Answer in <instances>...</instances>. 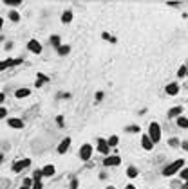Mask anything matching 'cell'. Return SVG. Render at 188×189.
Returning <instances> with one entry per match:
<instances>
[{
  "label": "cell",
  "instance_id": "18",
  "mask_svg": "<svg viewBox=\"0 0 188 189\" xmlns=\"http://www.w3.org/2000/svg\"><path fill=\"white\" fill-rule=\"evenodd\" d=\"M177 126H179V128H186L188 126V119L185 115H179V117H177Z\"/></svg>",
  "mask_w": 188,
  "mask_h": 189
},
{
  "label": "cell",
  "instance_id": "19",
  "mask_svg": "<svg viewBox=\"0 0 188 189\" xmlns=\"http://www.w3.org/2000/svg\"><path fill=\"white\" fill-rule=\"evenodd\" d=\"M71 20H73V11H65V13L62 15V22H63V23H69Z\"/></svg>",
  "mask_w": 188,
  "mask_h": 189
},
{
  "label": "cell",
  "instance_id": "38",
  "mask_svg": "<svg viewBox=\"0 0 188 189\" xmlns=\"http://www.w3.org/2000/svg\"><path fill=\"white\" fill-rule=\"evenodd\" d=\"M125 189H136V186H132V184H129V186H127Z\"/></svg>",
  "mask_w": 188,
  "mask_h": 189
},
{
  "label": "cell",
  "instance_id": "15",
  "mask_svg": "<svg viewBox=\"0 0 188 189\" xmlns=\"http://www.w3.org/2000/svg\"><path fill=\"white\" fill-rule=\"evenodd\" d=\"M29 94H31L29 88H18V90L15 92V97H17V99H22V97H27Z\"/></svg>",
  "mask_w": 188,
  "mask_h": 189
},
{
  "label": "cell",
  "instance_id": "23",
  "mask_svg": "<svg viewBox=\"0 0 188 189\" xmlns=\"http://www.w3.org/2000/svg\"><path fill=\"white\" fill-rule=\"evenodd\" d=\"M40 178H42V171L36 169L35 173H33V182H40Z\"/></svg>",
  "mask_w": 188,
  "mask_h": 189
},
{
  "label": "cell",
  "instance_id": "1",
  "mask_svg": "<svg viewBox=\"0 0 188 189\" xmlns=\"http://www.w3.org/2000/svg\"><path fill=\"white\" fill-rule=\"evenodd\" d=\"M183 168H185V159H177V160H174L172 164H168V166L163 169V175H165V177H172L174 173L181 171Z\"/></svg>",
  "mask_w": 188,
  "mask_h": 189
},
{
  "label": "cell",
  "instance_id": "22",
  "mask_svg": "<svg viewBox=\"0 0 188 189\" xmlns=\"http://www.w3.org/2000/svg\"><path fill=\"white\" fill-rule=\"evenodd\" d=\"M9 20H11V22H18L20 15L17 13V11H11V13H9Z\"/></svg>",
  "mask_w": 188,
  "mask_h": 189
},
{
  "label": "cell",
  "instance_id": "17",
  "mask_svg": "<svg viewBox=\"0 0 188 189\" xmlns=\"http://www.w3.org/2000/svg\"><path fill=\"white\" fill-rule=\"evenodd\" d=\"M118 142H119V137H118V135H111V137H109V141H107L109 148H114V146H118Z\"/></svg>",
  "mask_w": 188,
  "mask_h": 189
},
{
  "label": "cell",
  "instance_id": "30",
  "mask_svg": "<svg viewBox=\"0 0 188 189\" xmlns=\"http://www.w3.org/2000/svg\"><path fill=\"white\" fill-rule=\"evenodd\" d=\"M186 177H188V169H186V168H183V169H181V178H183V180H186Z\"/></svg>",
  "mask_w": 188,
  "mask_h": 189
},
{
  "label": "cell",
  "instance_id": "32",
  "mask_svg": "<svg viewBox=\"0 0 188 189\" xmlns=\"http://www.w3.org/2000/svg\"><path fill=\"white\" fill-rule=\"evenodd\" d=\"M56 123H58V126H60V128H63V117H62V115H58V117H56Z\"/></svg>",
  "mask_w": 188,
  "mask_h": 189
},
{
  "label": "cell",
  "instance_id": "31",
  "mask_svg": "<svg viewBox=\"0 0 188 189\" xmlns=\"http://www.w3.org/2000/svg\"><path fill=\"white\" fill-rule=\"evenodd\" d=\"M38 79H40L42 83H47V81H49V77H47V76H43V74H38Z\"/></svg>",
  "mask_w": 188,
  "mask_h": 189
},
{
  "label": "cell",
  "instance_id": "28",
  "mask_svg": "<svg viewBox=\"0 0 188 189\" xmlns=\"http://www.w3.org/2000/svg\"><path fill=\"white\" fill-rule=\"evenodd\" d=\"M6 4H9V5H18V4H22V0H6Z\"/></svg>",
  "mask_w": 188,
  "mask_h": 189
},
{
  "label": "cell",
  "instance_id": "27",
  "mask_svg": "<svg viewBox=\"0 0 188 189\" xmlns=\"http://www.w3.org/2000/svg\"><path fill=\"white\" fill-rule=\"evenodd\" d=\"M33 186V178H25L24 180V187H31Z\"/></svg>",
  "mask_w": 188,
  "mask_h": 189
},
{
  "label": "cell",
  "instance_id": "7",
  "mask_svg": "<svg viewBox=\"0 0 188 189\" xmlns=\"http://www.w3.org/2000/svg\"><path fill=\"white\" fill-rule=\"evenodd\" d=\"M7 124H9V128H15V130H22V128H24V121H22V119H17V117H9V119H7Z\"/></svg>",
  "mask_w": 188,
  "mask_h": 189
},
{
  "label": "cell",
  "instance_id": "21",
  "mask_svg": "<svg viewBox=\"0 0 188 189\" xmlns=\"http://www.w3.org/2000/svg\"><path fill=\"white\" fill-rule=\"evenodd\" d=\"M137 173H139V171L136 169V168H134V166H130V168H129V169H127V175H129V177H130V178H136V177H137Z\"/></svg>",
  "mask_w": 188,
  "mask_h": 189
},
{
  "label": "cell",
  "instance_id": "37",
  "mask_svg": "<svg viewBox=\"0 0 188 189\" xmlns=\"http://www.w3.org/2000/svg\"><path fill=\"white\" fill-rule=\"evenodd\" d=\"M4 101H6V95H4L2 92H0V103H4Z\"/></svg>",
  "mask_w": 188,
  "mask_h": 189
},
{
  "label": "cell",
  "instance_id": "34",
  "mask_svg": "<svg viewBox=\"0 0 188 189\" xmlns=\"http://www.w3.org/2000/svg\"><path fill=\"white\" fill-rule=\"evenodd\" d=\"M6 113H7V110H6V108H2V106H0V119H4V117H6Z\"/></svg>",
  "mask_w": 188,
  "mask_h": 189
},
{
  "label": "cell",
  "instance_id": "4",
  "mask_svg": "<svg viewBox=\"0 0 188 189\" xmlns=\"http://www.w3.org/2000/svg\"><path fill=\"white\" fill-rule=\"evenodd\" d=\"M119 162H121V159H119L118 155H107V157L103 159V166H105V168H111V166H119Z\"/></svg>",
  "mask_w": 188,
  "mask_h": 189
},
{
  "label": "cell",
  "instance_id": "24",
  "mask_svg": "<svg viewBox=\"0 0 188 189\" xmlns=\"http://www.w3.org/2000/svg\"><path fill=\"white\" fill-rule=\"evenodd\" d=\"M177 76H179V77H185V76H186V65H183V67L177 70Z\"/></svg>",
  "mask_w": 188,
  "mask_h": 189
},
{
  "label": "cell",
  "instance_id": "40",
  "mask_svg": "<svg viewBox=\"0 0 188 189\" xmlns=\"http://www.w3.org/2000/svg\"><path fill=\"white\" fill-rule=\"evenodd\" d=\"M2 160H4V155H2V153H0V162H2Z\"/></svg>",
  "mask_w": 188,
  "mask_h": 189
},
{
  "label": "cell",
  "instance_id": "8",
  "mask_svg": "<svg viewBox=\"0 0 188 189\" xmlns=\"http://www.w3.org/2000/svg\"><path fill=\"white\" fill-rule=\"evenodd\" d=\"M27 49H29L33 54H40V52H42V45H40V41H36V40H29Z\"/></svg>",
  "mask_w": 188,
  "mask_h": 189
},
{
  "label": "cell",
  "instance_id": "14",
  "mask_svg": "<svg viewBox=\"0 0 188 189\" xmlns=\"http://www.w3.org/2000/svg\"><path fill=\"white\" fill-rule=\"evenodd\" d=\"M141 146H143V148H145L147 151H150L152 148H154V144L150 142V139H149V135H143V137H141Z\"/></svg>",
  "mask_w": 188,
  "mask_h": 189
},
{
  "label": "cell",
  "instance_id": "16",
  "mask_svg": "<svg viewBox=\"0 0 188 189\" xmlns=\"http://www.w3.org/2000/svg\"><path fill=\"white\" fill-rule=\"evenodd\" d=\"M69 52H71V47H69V45H60V47H58V54H60V56H67Z\"/></svg>",
  "mask_w": 188,
  "mask_h": 189
},
{
  "label": "cell",
  "instance_id": "25",
  "mask_svg": "<svg viewBox=\"0 0 188 189\" xmlns=\"http://www.w3.org/2000/svg\"><path fill=\"white\" fill-rule=\"evenodd\" d=\"M127 132H130V133H139V126L132 124V126H129V128H127Z\"/></svg>",
  "mask_w": 188,
  "mask_h": 189
},
{
  "label": "cell",
  "instance_id": "26",
  "mask_svg": "<svg viewBox=\"0 0 188 189\" xmlns=\"http://www.w3.org/2000/svg\"><path fill=\"white\" fill-rule=\"evenodd\" d=\"M168 144L172 146V148H177V146H179V139H170Z\"/></svg>",
  "mask_w": 188,
  "mask_h": 189
},
{
  "label": "cell",
  "instance_id": "6",
  "mask_svg": "<svg viewBox=\"0 0 188 189\" xmlns=\"http://www.w3.org/2000/svg\"><path fill=\"white\" fill-rule=\"evenodd\" d=\"M20 63H22V58H18V59H4V61H0V72L6 70L7 67H15V65H20Z\"/></svg>",
  "mask_w": 188,
  "mask_h": 189
},
{
  "label": "cell",
  "instance_id": "35",
  "mask_svg": "<svg viewBox=\"0 0 188 189\" xmlns=\"http://www.w3.org/2000/svg\"><path fill=\"white\" fill-rule=\"evenodd\" d=\"M101 99H103V92H98L96 94V101H101Z\"/></svg>",
  "mask_w": 188,
  "mask_h": 189
},
{
  "label": "cell",
  "instance_id": "5",
  "mask_svg": "<svg viewBox=\"0 0 188 189\" xmlns=\"http://www.w3.org/2000/svg\"><path fill=\"white\" fill-rule=\"evenodd\" d=\"M31 166V160L29 159H24V160H17L15 164H13V171L15 173H20V171L24 169V168H29Z\"/></svg>",
  "mask_w": 188,
  "mask_h": 189
},
{
  "label": "cell",
  "instance_id": "33",
  "mask_svg": "<svg viewBox=\"0 0 188 189\" xmlns=\"http://www.w3.org/2000/svg\"><path fill=\"white\" fill-rule=\"evenodd\" d=\"M71 189H78V180L73 178V182H71Z\"/></svg>",
  "mask_w": 188,
  "mask_h": 189
},
{
  "label": "cell",
  "instance_id": "3",
  "mask_svg": "<svg viewBox=\"0 0 188 189\" xmlns=\"http://www.w3.org/2000/svg\"><path fill=\"white\" fill-rule=\"evenodd\" d=\"M78 155H80V159H81V160H85V162H87V160L92 157V146H91V144H83V146L80 148V153H78Z\"/></svg>",
  "mask_w": 188,
  "mask_h": 189
},
{
  "label": "cell",
  "instance_id": "12",
  "mask_svg": "<svg viewBox=\"0 0 188 189\" xmlns=\"http://www.w3.org/2000/svg\"><path fill=\"white\" fill-rule=\"evenodd\" d=\"M183 112H185V110H183V106H174V108H170V110H168V117H170V119H175V117H179Z\"/></svg>",
  "mask_w": 188,
  "mask_h": 189
},
{
  "label": "cell",
  "instance_id": "29",
  "mask_svg": "<svg viewBox=\"0 0 188 189\" xmlns=\"http://www.w3.org/2000/svg\"><path fill=\"white\" fill-rule=\"evenodd\" d=\"M31 189H43V184L42 182H33V187Z\"/></svg>",
  "mask_w": 188,
  "mask_h": 189
},
{
  "label": "cell",
  "instance_id": "13",
  "mask_svg": "<svg viewBox=\"0 0 188 189\" xmlns=\"http://www.w3.org/2000/svg\"><path fill=\"white\" fill-rule=\"evenodd\" d=\"M40 171H42V177H53L56 169H55V166H53V164H47L43 169H40Z\"/></svg>",
  "mask_w": 188,
  "mask_h": 189
},
{
  "label": "cell",
  "instance_id": "36",
  "mask_svg": "<svg viewBox=\"0 0 188 189\" xmlns=\"http://www.w3.org/2000/svg\"><path fill=\"white\" fill-rule=\"evenodd\" d=\"M101 38H103V40H111V34H109V33H103Z\"/></svg>",
  "mask_w": 188,
  "mask_h": 189
},
{
  "label": "cell",
  "instance_id": "42",
  "mask_svg": "<svg viewBox=\"0 0 188 189\" xmlns=\"http://www.w3.org/2000/svg\"><path fill=\"white\" fill-rule=\"evenodd\" d=\"M107 189H114V187H107Z\"/></svg>",
  "mask_w": 188,
  "mask_h": 189
},
{
  "label": "cell",
  "instance_id": "9",
  "mask_svg": "<svg viewBox=\"0 0 188 189\" xmlns=\"http://www.w3.org/2000/svg\"><path fill=\"white\" fill-rule=\"evenodd\" d=\"M98 151H100L101 155H109L111 148H109V144H107L105 139H98Z\"/></svg>",
  "mask_w": 188,
  "mask_h": 189
},
{
  "label": "cell",
  "instance_id": "39",
  "mask_svg": "<svg viewBox=\"0 0 188 189\" xmlns=\"http://www.w3.org/2000/svg\"><path fill=\"white\" fill-rule=\"evenodd\" d=\"M2 25H4V18H0V29H2Z\"/></svg>",
  "mask_w": 188,
  "mask_h": 189
},
{
  "label": "cell",
  "instance_id": "11",
  "mask_svg": "<svg viewBox=\"0 0 188 189\" xmlns=\"http://www.w3.org/2000/svg\"><path fill=\"white\" fill-rule=\"evenodd\" d=\"M165 90H167L168 95H177L179 94V85H177V83H170V85H167Z\"/></svg>",
  "mask_w": 188,
  "mask_h": 189
},
{
  "label": "cell",
  "instance_id": "10",
  "mask_svg": "<svg viewBox=\"0 0 188 189\" xmlns=\"http://www.w3.org/2000/svg\"><path fill=\"white\" fill-rule=\"evenodd\" d=\"M69 146H71V137H65V139L60 142V146H58V153H60V155H63L65 151L69 150Z\"/></svg>",
  "mask_w": 188,
  "mask_h": 189
},
{
  "label": "cell",
  "instance_id": "41",
  "mask_svg": "<svg viewBox=\"0 0 188 189\" xmlns=\"http://www.w3.org/2000/svg\"><path fill=\"white\" fill-rule=\"evenodd\" d=\"M20 189H31V187H24V186H22V187H20Z\"/></svg>",
  "mask_w": 188,
  "mask_h": 189
},
{
  "label": "cell",
  "instance_id": "2",
  "mask_svg": "<svg viewBox=\"0 0 188 189\" xmlns=\"http://www.w3.org/2000/svg\"><path fill=\"white\" fill-rule=\"evenodd\" d=\"M149 139H150L152 144L159 142V139H161V128H159L157 123H150V126H149Z\"/></svg>",
  "mask_w": 188,
  "mask_h": 189
},
{
  "label": "cell",
  "instance_id": "20",
  "mask_svg": "<svg viewBox=\"0 0 188 189\" xmlns=\"http://www.w3.org/2000/svg\"><path fill=\"white\" fill-rule=\"evenodd\" d=\"M49 41H51V45H55V47H60V45H62V43H60V41H62V40H60V36H56V34H53V36H51V40H49Z\"/></svg>",
  "mask_w": 188,
  "mask_h": 189
}]
</instances>
